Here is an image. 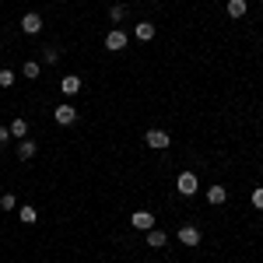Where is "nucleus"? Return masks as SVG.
Segmentation results:
<instances>
[{"mask_svg":"<svg viewBox=\"0 0 263 263\" xmlns=\"http://www.w3.org/2000/svg\"><path fill=\"white\" fill-rule=\"evenodd\" d=\"M207 200H211L214 207H218V203H224V200H228V190H224V186H211V190H207Z\"/></svg>","mask_w":263,"mask_h":263,"instance_id":"obj_12","label":"nucleus"},{"mask_svg":"<svg viewBox=\"0 0 263 263\" xmlns=\"http://www.w3.org/2000/svg\"><path fill=\"white\" fill-rule=\"evenodd\" d=\"M39 70H42V67L35 60H25V78H28V81H32V78H39Z\"/></svg>","mask_w":263,"mask_h":263,"instance_id":"obj_16","label":"nucleus"},{"mask_svg":"<svg viewBox=\"0 0 263 263\" xmlns=\"http://www.w3.org/2000/svg\"><path fill=\"white\" fill-rule=\"evenodd\" d=\"M147 246H151V249H162L165 246V232L162 228H151V232H147Z\"/></svg>","mask_w":263,"mask_h":263,"instance_id":"obj_15","label":"nucleus"},{"mask_svg":"<svg viewBox=\"0 0 263 263\" xmlns=\"http://www.w3.org/2000/svg\"><path fill=\"white\" fill-rule=\"evenodd\" d=\"M60 88H63V95H78V91H81V78H78V74H67L60 81Z\"/></svg>","mask_w":263,"mask_h":263,"instance_id":"obj_9","label":"nucleus"},{"mask_svg":"<svg viewBox=\"0 0 263 263\" xmlns=\"http://www.w3.org/2000/svg\"><path fill=\"white\" fill-rule=\"evenodd\" d=\"M130 224H134L137 232H151V228H155V214H151V211H134V214H130Z\"/></svg>","mask_w":263,"mask_h":263,"instance_id":"obj_2","label":"nucleus"},{"mask_svg":"<svg viewBox=\"0 0 263 263\" xmlns=\"http://www.w3.org/2000/svg\"><path fill=\"white\" fill-rule=\"evenodd\" d=\"M0 207H4V211H14V197H11V193H4V197H0Z\"/></svg>","mask_w":263,"mask_h":263,"instance_id":"obj_20","label":"nucleus"},{"mask_svg":"<svg viewBox=\"0 0 263 263\" xmlns=\"http://www.w3.org/2000/svg\"><path fill=\"white\" fill-rule=\"evenodd\" d=\"M224 11H228V18H242L246 14V0H228Z\"/></svg>","mask_w":263,"mask_h":263,"instance_id":"obj_13","label":"nucleus"},{"mask_svg":"<svg viewBox=\"0 0 263 263\" xmlns=\"http://www.w3.org/2000/svg\"><path fill=\"white\" fill-rule=\"evenodd\" d=\"M7 141H11V130H7V126H0V147H4Z\"/></svg>","mask_w":263,"mask_h":263,"instance_id":"obj_22","label":"nucleus"},{"mask_svg":"<svg viewBox=\"0 0 263 263\" xmlns=\"http://www.w3.org/2000/svg\"><path fill=\"white\" fill-rule=\"evenodd\" d=\"M179 242L182 246H200V228H197V224H182L179 228Z\"/></svg>","mask_w":263,"mask_h":263,"instance_id":"obj_5","label":"nucleus"},{"mask_svg":"<svg viewBox=\"0 0 263 263\" xmlns=\"http://www.w3.org/2000/svg\"><path fill=\"white\" fill-rule=\"evenodd\" d=\"M18 221L21 224H35V221H39V211H35L32 203H25V207L18 211Z\"/></svg>","mask_w":263,"mask_h":263,"instance_id":"obj_10","label":"nucleus"},{"mask_svg":"<svg viewBox=\"0 0 263 263\" xmlns=\"http://www.w3.org/2000/svg\"><path fill=\"white\" fill-rule=\"evenodd\" d=\"M253 207H260V211H263V186H260V190H253Z\"/></svg>","mask_w":263,"mask_h":263,"instance_id":"obj_21","label":"nucleus"},{"mask_svg":"<svg viewBox=\"0 0 263 263\" xmlns=\"http://www.w3.org/2000/svg\"><path fill=\"white\" fill-rule=\"evenodd\" d=\"M11 84H14V70L4 67V70H0V88H11Z\"/></svg>","mask_w":263,"mask_h":263,"instance_id":"obj_17","label":"nucleus"},{"mask_svg":"<svg viewBox=\"0 0 263 263\" xmlns=\"http://www.w3.org/2000/svg\"><path fill=\"white\" fill-rule=\"evenodd\" d=\"M134 35H137V42H151L155 39V25H151V21H137Z\"/></svg>","mask_w":263,"mask_h":263,"instance_id":"obj_8","label":"nucleus"},{"mask_svg":"<svg viewBox=\"0 0 263 263\" xmlns=\"http://www.w3.org/2000/svg\"><path fill=\"white\" fill-rule=\"evenodd\" d=\"M35 151H39V147H35V141H28V137H25V141L18 144V158H21V162H28V158H35Z\"/></svg>","mask_w":263,"mask_h":263,"instance_id":"obj_11","label":"nucleus"},{"mask_svg":"<svg viewBox=\"0 0 263 263\" xmlns=\"http://www.w3.org/2000/svg\"><path fill=\"white\" fill-rule=\"evenodd\" d=\"M109 18H112V21H123V18H126V7H123V4H116V7L109 11Z\"/></svg>","mask_w":263,"mask_h":263,"instance_id":"obj_18","label":"nucleus"},{"mask_svg":"<svg viewBox=\"0 0 263 263\" xmlns=\"http://www.w3.org/2000/svg\"><path fill=\"white\" fill-rule=\"evenodd\" d=\"M144 141H147V147H155V151H165V147L172 144V137H168L165 130H147V134H144Z\"/></svg>","mask_w":263,"mask_h":263,"instance_id":"obj_1","label":"nucleus"},{"mask_svg":"<svg viewBox=\"0 0 263 263\" xmlns=\"http://www.w3.org/2000/svg\"><path fill=\"white\" fill-rule=\"evenodd\" d=\"M7 130H11V137H18V141H25V137H28V123H25V120H14Z\"/></svg>","mask_w":263,"mask_h":263,"instance_id":"obj_14","label":"nucleus"},{"mask_svg":"<svg viewBox=\"0 0 263 263\" xmlns=\"http://www.w3.org/2000/svg\"><path fill=\"white\" fill-rule=\"evenodd\" d=\"M42 60H46V63H57V60H60V49H46V53H42Z\"/></svg>","mask_w":263,"mask_h":263,"instance_id":"obj_19","label":"nucleus"},{"mask_svg":"<svg viewBox=\"0 0 263 263\" xmlns=\"http://www.w3.org/2000/svg\"><path fill=\"white\" fill-rule=\"evenodd\" d=\"M176 190H179L182 197H193V193L200 190V186H197V176H193V172H182L179 179H176Z\"/></svg>","mask_w":263,"mask_h":263,"instance_id":"obj_3","label":"nucleus"},{"mask_svg":"<svg viewBox=\"0 0 263 263\" xmlns=\"http://www.w3.org/2000/svg\"><path fill=\"white\" fill-rule=\"evenodd\" d=\"M105 49H112V53H120V49H126V32H120V28H112V32L105 35Z\"/></svg>","mask_w":263,"mask_h":263,"instance_id":"obj_6","label":"nucleus"},{"mask_svg":"<svg viewBox=\"0 0 263 263\" xmlns=\"http://www.w3.org/2000/svg\"><path fill=\"white\" fill-rule=\"evenodd\" d=\"M21 32H25V35H39L42 32V18L35 14V11H28V14L21 18Z\"/></svg>","mask_w":263,"mask_h":263,"instance_id":"obj_4","label":"nucleus"},{"mask_svg":"<svg viewBox=\"0 0 263 263\" xmlns=\"http://www.w3.org/2000/svg\"><path fill=\"white\" fill-rule=\"evenodd\" d=\"M74 120H78V109L74 105H57V123L60 126H70Z\"/></svg>","mask_w":263,"mask_h":263,"instance_id":"obj_7","label":"nucleus"}]
</instances>
